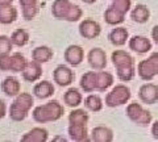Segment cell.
<instances>
[{
  "label": "cell",
  "instance_id": "1",
  "mask_svg": "<svg viewBox=\"0 0 158 142\" xmlns=\"http://www.w3.org/2000/svg\"><path fill=\"white\" fill-rule=\"evenodd\" d=\"M111 61L116 67L117 78L121 82H131L136 75V63L129 53L125 50H115L111 55Z\"/></svg>",
  "mask_w": 158,
  "mask_h": 142
},
{
  "label": "cell",
  "instance_id": "17",
  "mask_svg": "<svg viewBox=\"0 0 158 142\" xmlns=\"http://www.w3.org/2000/svg\"><path fill=\"white\" fill-rule=\"evenodd\" d=\"M69 136H70L71 141L75 142H85L88 141V130L87 124H70L69 125Z\"/></svg>",
  "mask_w": 158,
  "mask_h": 142
},
{
  "label": "cell",
  "instance_id": "36",
  "mask_svg": "<svg viewBox=\"0 0 158 142\" xmlns=\"http://www.w3.org/2000/svg\"><path fill=\"white\" fill-rule=\"evenodd\" d=\"M152 136H153V138L158 141V120H156L152 124Z\"/></svg>",
  "mask_w": 158,
  "mask_h": 142
},
{
  "label": "cell",
  "instance_id": "34",
  "mask_svg": "<svg viewBox=\"0 0 158 142\" xmlns=\"http://www.w3.org/2000/svg\"><path fill=\"white\" fill-rule=\"evenodd\" d=\"M13 46L15 45L12 43L11 37L4 36V34H0V54H7V53H11Z\"/></svg>",
  "mask_w": 158,
  "mask_h": 142
},
{
  "label": "cell",
  "instance_id": "11",
  "mask_svg": "<svg viewBox=\"0 0 158 142\" xmlns=\"http://www.w3.org/2000/svg\"><path fill=\"white\" fill-rule=\"evenodd\" d=\"M138 97L145 104L158 103V86L154 83H145L138 90Z\"/></svg>",
  "mask_w": 158,
  "mask_h": 142
},
{
  "label": "cell",
  "instance_id": "29",
  "mask_svg": "<svg viewBox=\"0 0 158 142\" xmlns=\"http://www.w3.org/2000/svg\"><path fill=\"white\" fill-rule=\"evenodd\" d=\"M103 104L104 103H103L102 97L95 94H90L85 99V107L91 112H100L103 109Z\"/></svg>",
  "mask_w": 158,
  "mask_h": 142
},
{
  "label": "cell",
  "instance_id": "14",
  "mask_svg": "<svg viewBox=\"0 0 158 142\" xmlns=\"http://www.w3.org/2000/svg\"><path fill=\"white\" fill-rule=\"evenodd\" d=\"M21 75H23V79L25 82H29V83L40 80L41 79V76H42V66H41V63H38V62L32 59L31 62L27 63V66L23 70Z\"/></svg>",
  "mask_w": 158,
  "mask_h": 142
},
{
  "label": "cell",
  "instance_id": "15",
  "mask_svg": "<svg viewBox=\"0 0 158 142\" xmlns=\"http://www.w3.org/2000/svg\"><path fill=\"white\" fill-rule=\"evenodd\" d=\"M19 12L12 3H0V24L9 25L17 20Z\"/></svg>",
  "mask_w": 158,
  "mask_h": 142
},
{
  "label": "cell",
  "instance_id": "2",
  "mask_svg": "<svg viewBox=\"0 0 158 142\" xmlns=\"http://www.w3.org/2000/svg\"><path fill=\"white\" fill-rule=\"evenodd\" d=\"M65 113V109L61 105V103L57 100H50L36 107L32 112L33 120L38 124H45V122H53L59 120Z\"/></svg>",
  "mask_w": 158,
  "mask_h": 142
},
{
  "label": "cell",
  "instance_id": "21",
  "mask_svg": "<svg viewBox=\"0 0 158 142\" xmlns=\"http://www.w3.org/2000/svg\"><path fill=\"white\" fill-rule=\"evenodd\" d=\"M49 140V133L45 128H33L25 134H23V142H46Z\"/></svg>",
  "mask_w": 158,
  "mask_h": 142
},
{
  "label": "cell",
  "instance_id": "26",
  "mask_svg": "<svg viewBox=\"0 0 158 142\" xmlns=\"http://www.w3.org/2000/svg\"><path fill=\"white\" fill-rule=\"evenodd\" d=\"M113 84V75L108 71L99 70L96 72V91L104 92Z\"/></svg>",
  "mask_w": 158,
  "mask_h": 142
},
{
  "label": "cell",
  "instance_id": "4",
  "mask_svg": "<svg viewBox=\"0 0 158 142\" xmlns=\"http://www.w3.org/2000/svg\"><path fill=\"white\" fill-rule=\"evenodd\" d=\"M33 104H34V99L31 94H28V92H20L15 97L11 107H9L8 116L11 117L12 121H17V122L25 120L29 111L32 109Z\"/></svg>",
  "mask_w": 158,
  "mask_h": 142
},
{
  "label": "cell",
  "instance_id": "39",
  "mask_svg": "<svg viewBox=\"0 0 158 142\" xmlns=\"http://www.w3.org/2000/svg\"><path fill=\"white\" fill-rule=\"evenodd\" d=\"M53 141H62V142H66V138H63V137H56V138H53Z\"/></svg>",
  "mask_w": 158,
  "mask_h": 142
},
{
  "label": "cell",
  "instance_id": "10",
  "mask_svg": "<svg viewBox=\"0 0 158 142\" xmlns=\"http://www.w3.org/2000/svg\"><path fill=\"white\" fill-rule=\"evenodd\" d=\"M87 61L94 70H104L107 66V54L100 47H92L87 54Z\"/></svg>",
  "mask_w": 158,
  "mask_h": 142
},
{
  "label": "cell",
  "instance_id": "23",
  "mask_svg": "<svg viewBox=\"0 0 158 142\" xmlns=\"http://www.w3.org/2000/svg\"><path fill=\"white\" fill-rule=\"evenodd\" d=\"M63 101H65V104L67 107H70V108H78L83 103V96L78 88L71 87V88H69L65 92V95H63Z\"/></svg>",
  "mask_w": 158,
  "mask_h": 142
},
{
  "label": "cell",
  "instance_id": "19",
  "mask_svg": "<svg viewBox=\"0 0 158 142\" xmlns=\"http://www.w3.org/2000/svg\"><path fill=\"white\" fill-rule=\"evenodd\" d=\"M108 40H110V42L115 46H124L127 43V41L129 40V33H128L127 28L117 26L110 32V34H108Z\"/></svg>",
  "mask_w": 158,
  "mask_h": 142
},
{
  "label": "cell",
  "instance_id": "13",
  "mask_svg": "<svg viewBox=\"0 0 158 142\" xmlns=\"http://www.w3.org/2000/svg\"><path fill=\"white\" fill-rule=\"evenodd\" d=\"M128 46L137 54H146L152 50V41L145 36H133L131 40H128Z\"/></svg>",
  "mask_w": 158,
  "mask_h": 142
},
{
  "label": "cell",
  "instance_id": "24",
  "mask_svg": "<svg viewBox=\"0 0 158 142\" xmlns=\"http://www.w3.org/2000/svg\"><path fill=\"white\" fill-rule=\"evenodd\" d=\"M131 18L137 24H145L150 18V11L145 4H137L131 11Z\"/></svg>",
  "mask_w": 158,
  "mask_h": 142
},
{
  "label": "cell",
  "instance_id": "32",
  "mask_svg": "<svg viewBox=\"0 0 158 142\" xmlns=\"http://www.w3.org/2000/svg\"><path fill=\"white\" fill-rule=\"evenodd\" d=\"M12 63H11V71L12 72H23L25 68L28 61L25 59L21 53H12Z\"/></svg>",
  "mask_w": 158,
  "mask_h": 142
},
{
  "label": "cell",
  "instance_id": "37",
  "mask_svg": "<svg viewBox=\"0 0 158 142\" xmlns=\"http://www.w3.org/2000/svg\"><path fill=\"white\" fill-rule=\"evenodd\" d=\"M6 115H7V105L3 100H0V120L3 117H6Z\"/></svg>",
  "mask_w": 158,
  "mask_h": 142
},
{
  "label": "cell",
  "instance_id": "35",
  "mask_svg": "<svg viewBox=\"0 0 158 142\" xmlns=\"http://www.w3.org/2000/svg\"><path fill=\"white\" fill-rule=\"evenodd\" d=\"M11 63H12L11 53L0 54V71H11Z\"/></svg>",
  "mask_w": 158,
  "mask_h": 142
},
{
  "label": "cell",
  "instance_id": "6",
  "mask_svg": "<svg viewBox=\"0 0 158 142\" xmlns=\"http://www.w3.org/2000/svg\"><path fill=\"white\" fill-rule=\"evenodd\" d=\"M131 97H132V92L129 87H127L125 84H116L106 95V105L110 107V108L124 105L129 101Z\"/></svg>",
  "mask_w": 158,
  "mask_h": 142
},
{
  "label": "cell",
  "instance_id": "30",
  "mask_svg": "<svg viewBox=\"0 0 158 142\" xmlns=\"http://www.w3.org/2000/svg\"><path fill=\"white\" fill-rule=\"evenodd\" d=\"M90 116L85 109L74 108L69 115V124H87Z\"/></svg>",
  "mask_w": 158,
  "mask_h": 142
},
{
  "label": "cell",
  "instance_id": "20",
  "mask_svg": "<svg viewBox=\"0 0 158 142\" xmlns=\"http://www.w3.org/2000/svg\"><path fill=\"white\" fill-rule=\"evenodd\" d=\"M2 91L9 97H16L20 91H21V84L17 78L15 76H7L2 82Z\"/></svg>",
  "mask_w": 158,
  "mask_h": 142
},
{
  "label": "cell",
  "instance_id": "25",
  "mask_svg": "<svg viewBox=\"0 0 158 142\" xmlns=\"http://www.w3.org/2000/svg\"><path fill=\"white\" fill-rule=\"evenodd\" d=\"M91 140L95 142H112L113 132L107 126H95L91 130Z\"/></svg>",
  "mask_w": 158,
  "mask_h": 142
},
{
  "label": "cell",
  "instance_id": "33",
  "mask_svg": "<svg viewBox=\"0 0 158 142\" xmlns=\"http://www.w3.org/2000/svg\"><path fill=\"white\" fill-rule=\"evenodd\" d=\"M111 6L116 8L117 11H120L121 13L127 14L132 8V0H113Z\"/></svg>",
  "mask_w": 158,
  "mask_h": 142
},
{
  "label": "cell",
  "instance_id": "5",
  "mask_svg": "<svg viewBox=\"0 0 158 142\" xmlns=\"http://www.w3.org/2000/svg\"><path fill=\"white\" fill-rule=\"evenodd\" d=\"M125 113H127V117L132 122H135L136 125H140V126H148L153 120V116L150 112L145 109L144 107L137 101L129 103V104L127 105Z\"/></svg>",
  "mask_w": 158,
  "mask_h": 142
},
{
  "label": "cell",
  "instance_id": "31",
  "mask_svg": "<svg viewBox=\"0 0 158 142\" xmlns=\"http://www.w3.org/2000/svg\"><path fill=\"white\" fill-rule=\"evenodd\" d=\"M11 40H12V43L15 46L23 47L29 42V33L25 30V29H21V28L16 29V30L12 33Z\"/></svg>",
  "mask_w": 158,
  "mask_h": 142
},
{
  "label": "cell",
  "instance_id": "28",
  "mask_svg": "<svg viewBox=\"0 0 158 142\" xmlns=\"http://www.w3.org/2000/svg\"><path fill=\"white\" fill-rule=\"evenodd\" d=\"M79 86L85 92H94L96 90V72L87 71L82 75Z\"/></svg>",
  "mask_w": 158,
  "mask_h": 142
},
{
  "label": "cell",
  "instance_id": "27",
  "mask_svg": "<svg viewBox=\"0 0 158 142\" xmlns=\"http://www.w3.org/2000/svg\"><path fill=\"white\" fill-rule=\"evenodd\" d=\"M125 20V14L110 6L104 12V21L108 25H120Z\"/></svg>",
  "mask_w": 158,
  "mask_h": 142
},
{
  "label": "cell",
  "instance_id": "38",
  "mask_svg": "<svg viewBox=\"0 0 158 142\" xmlns=\"http://www.w3.org/2000/svg\"><path fill=\"white\" fill-rule=\"evenodd\" d=\"M152 40L158 45V24L154 25V28L152 29Z\"/></svg>",
  "mask_w": 158,
  "mask_h": 142
},
{
  "label": "cell",
  "instance_id": "22",
  "mask_svg": "<svg viewBox=\"0 0 158 142\" xmlns=\"http://www.w3.org/2000/svg\"><path fill=\"white\" fill-rule=\"evenodd\" d=\"M53 55H54L53 50L46 45L37 46L32 50V59L38 62V63H41V65L42 63H48L53 58Z\"/></svg>",
  "mask_w": 158,
  "mask_h": 142
},
{
  "label": "cell",
  "instance_id": "18",
  "mask_svg": "<svg viewBox=\"0 0 158 142\" xmlns=\"http://www.w3.org/2000/svg\"><path fill=\"white\" fill-rule=\"evenodd\" d=\"M21 14L27 21L33 20L38 13V0H19Z\"/></svg>",
  "mask_w": 158,
  "mask_h": 142
},
{
  "label": "cell",
  "instance_id": "40",
  "mask_svg": "<svg viewBox=\"0 0 158 142\" xmlns=\"http://www.w3.org/2000/svg\"><path fill=\"white\" fill-rule=\"evenodd\" d=\"M82 2L86 4H94V3H96V0H82Z\"/></svg>",
  "mask_w": 158,
  "mask_h": 142
},
{
  "label": "cell",
  "instance_id": "16",
  "mask_svg": "<svg viewBox=\"0 0 158 142\" xmlns=\"http://www.w3.org/2000/svg\"><path fill=\"white\" fill-rule=\"evenodd\" d=\"M54 86L52 82L49 80H41L34 84L33 87V95L37 97V99H49V97H52L54 95Z\"/></svg>",
  "mask_w": 158,
  "mask_h": 142
},
{
  "label": "cell",
  "instance_id": "9",
  "mask_svg": "<svg viewBox=\"0 0 158 142\" xmlns=\"http://www.w3.org/2000/svg\"><path fill=\"white\" fill-rule=\"evenodd\" d=\"M102 33V26L92 18H85L79 24V34L86 40H95Z\"/></svg>",
  "mask_w": 158,
  "mask_h": 142
},
{
  "label": "cell",
  "instance_id": "8",
  "mask_svg": "<svg viewBox=\"0 0 158 142\" xmlns=\"http://www.w3.org/2000/svg\"><path fill=\"white\" fill-rule=\"evenodd\" d=\"M75 74L69 66L66 65H58L53 71V80L59 87H67L74 82Z\"/></svg>",
  "mask_w": 158,
  "mask_h": 142
},
{
  "label": "cell",
  "instance_id": "12",
  "mask_svg": "<svg viewBox=\"0 0 158 142\" xmlns=\"http://www.w3.org/2000/svg\"><path fill=\"white\" fill-rule=\"evenodd\" d=\"M63 58L70 66H79L85 59V50L81 45H70L63 53Z\"/></svg>",
  "mask_w": 158,
  "mask_h": 142
},
{
  "label": "cell",
  "instance_id": "41",
  "mask_svg": "<svg viewBox=\"0 0 158 142\" xmlns=\"http://www.w3.org/2000/svg\"><path fill=\"white\" fill-rule=\"evenodd\" d=\"M13 0H0V3H12Z\"/></svg>",
  "mask_w": 158,
  "mask_h": 142
},
{
  "label": "cell",
  "instance_id": "7",
  "mask_svg": "<svg viewBox=\"0 0 158 142\" xmlns=\"http://www.w3.org/2000/svg\"><path fill=\"white\" fill-rule=\"evenodd\" d=\"M137 74L145 82H150L158 75V53H152L146 58L138 62Z\"/></svg>",
  "mask_w": 158,
  "mask_h": 142
},
{
  "label": "cell",
  "instance_id": "3",
  "mask_svg": "<svg viewBox=\"0 0 158 142\" xmlns=\"http://www.w3.org/2000/svg\"><path fill=\"white\" fill-rule=\"evenodd\" d=\"M52 14L58 20H66L70 22L79 21L83 16L82 8L70 0H54L52 6Z\"/></svg>",
  "mask_w": 158,
  "mask_h": 142
}]
</instances>
